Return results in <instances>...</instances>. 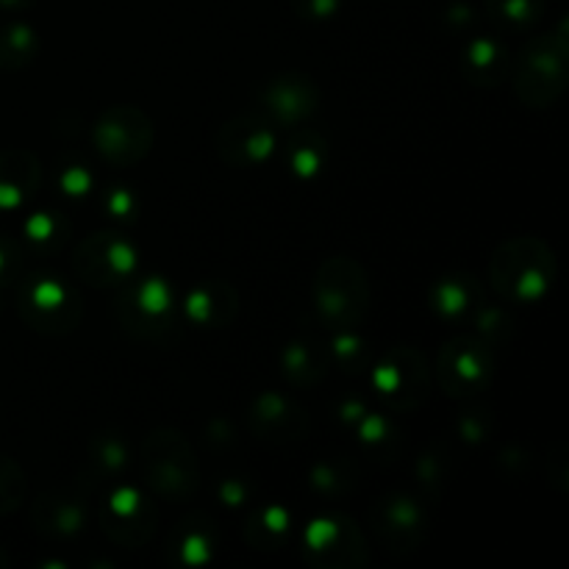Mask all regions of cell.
I'll use <instances>...</instances> for the list:
<instances>
[{
    "label": "cell",
    "instance_id": "obj_3",
    "mask_svg": "<svg viewBox=\"0 0 569 569\" xmlns=\"http://www.w3.org/2000/svg\"><path fill=\"white\" fill-rule=\"evenodd\" d=\"M144 476L150 489L167 500H187L198 489L200 470L192 445L178 431L161 428L144 439L142 450Z\"/></svg>",
    "mask_w": 569,
    "mask_h": 569
},
{
    "label": "cell",
    "instance_id": "obj_9",
    "mask_svg": "<svg viewBox=\"0 0 569 569\" xmlns=\"http://www.w3.org/2000/svg\"><path fill=\"white\" fill-rule=\"evenodd\" d=\"M137 267V253L117 233H94L78 248L76 270L92 287H114Z\"/></svg>",
    "mask_w": 569,
    "mask_h": 569
},
{
    "label": "cell",
    "instance_id": "obj_27",
    "mask_svg": "<svg viewBox=\"0 0 569 569\" xmlns=\"http://www.w3.org/2000/svg\"><path fill=\"white\" fill-rule=\"evenodd\" d=\"M31 3V0H0V6H3V9H22V6H28Z\"/></svg>",
    "mask_w": 569,
    "mask_h": 569
},
{
    "label": "cell",
    "instance_id": "obj_16",
    "mask_svg": "<svg viewBox=\"0 0 569 569\" xmlns=\"http://www.w3.org/2000/svg\"><path fill=\"white\" fill-rule=\"evenodd\" d=\"M465 72L476 83H495L506 72V48L495 39H476L465 53Z\"/></svg>",
    "mask_w": 569,
    "mask_h": 569
},
{
    "label": "cell",
    "instance_id": "obj_20",
    "mask_svg": "<svg viewBox=\"0 0 569 569\" xmlns=\"http://www.w3.org/2000/svg\"><path fill=\"white\" fill-rule=\"evenodd\" d=\"M431 300H433V309H437L439 315L453 320V317L465 315L470 306H476V287H472L465 276L442 278V281L433 287Z\"/></svg>",
    "mask_w": 569,
    "mask_h": 569
},
{
    "label": "cell",
    "instance_id": "obj_6",
    "mask_svg": "<svg viewBox=\"0 0 569 569\" xmlns=\"http://www.w3.org/2000/svg\"><path fill=\"white\" fill-rule=\"evenodd\" d=\"M495 372L492 353L481 339L456 337L439 350L437 378L448 395H476L489 383Z\"/></svg>",
    "mask_w": 569,
    "mask_h": 569
},
{
    "label": "cell",
    "instance_id": "obj_5",
    "mask_svg": "<svg viewBox=\"0 0 569 569\" xmlns=\"http://www.w3.org/2000/svg\"><path fill=\"white\" fill-rule=\"evenodd\" d=\"M94 148L109 164H139L153 148V120L137 106H111L94 126Z\"/></svg>",
    "mask_w": 569,
    "mask_h": 569
},
{
    "label": "cell",
    "instance_id": "obj_12",
    "mask_svg": "<svg viewBox=\"0 0 569 569\" xmlns=\"http://www.w3.org/2000/svg\"><path fill=\"white\" fill-rule=\"evenodd\" d=\"M39 189V161L28 150L0 153V209H14Z\"/></svg>",
    "mask_w": 569,
    "mask_h": 569
},
{
    "label": "cell",
    "instance_id": "obj_18",
    "mask_svg": "<svg viewBox=\"0 0 569 569\" xmlns=\"http://www.w3.org/2000/svg\"><path fill=\"white\" fill-rule=\"evenodd\" d=\"M37 33L28 26L0 28V67L6 70H22L37 59Z\"/></svg>",
    "mask_w": 569,
    "mask_h": 569
},
{
    "label": "cell",
    "instance_id": "obj_7",
    "mask_svg": "<svg viewBox=\"0 0 569 569\" xmlns=\"http://www.w3.org/2000/svg\"><path fill=\"white\" fill-rule=\"evenodd\" d=\"M20 315L37 331L61 333L76 326L81 306L53 278H31L20 292Z\"/></svg>",
    "mask_w": 569,
    "mask_h": 569
},
{
    "label": "cell",
    "instance_id": "obj_15",
    "mask_svg": "<svg viewBox=\"0 0 569 569\" xmlns=\"http://www.w3.org/2000/svg\"><path fill=\"white\" fill-rule=\"evenodd\" d=\"M253 422L261 431L270 433V437H295L300 426H303V417H300V411L289 400L270 392L256 400Z\"/></svg>",
    "mask_w": 569,
    "mask_h": 569
},
{
    "label": "cell",
    "instance_id": "obj_26",
    "mask_svg": "<svg viewBox=\"0 0 569 569\" xmlns=\"http://www.w3.org/2000/svg\"><path fill=\"white\" fill-rule=\"evenodd\" d=\"M342 6V0H295V9L311 20H326Z\"/></svg>",
    "mask_w": 569,
    "mask_h": 569
},
{
    "label": "cell",
    "instance_id": "obj_4",
    "mask_svg": "<svg viewBox=\"0 0 569 569\" xmlns=\"http://www.w3.org/2000/svg\"><path fill=\"white\" fill-rule=\"evenodd\" d=\"M567 56L565 26L550 37L533 39L522 50L520 70L515 78L517 98L528 106H537V109L556 103L567 87Z\"/></svg>",
    "mask_w": 569,
    "mask_h": 569
},
{
    "label": "cell",
    "instance_id": "obj_8",
    "mask_svg": "<svg viewBox=\"0 0 569 569\" xmlns=\"http://www.w3.org/2000/svg\"><path fill=\"white\" fill-rule=\"evenodd\" d=\"M276 144V128L264 114H239L217 133V153L231 167L261 164Z\"/></svg>",
    "mask_w": 569,
    "mask_h": 569
},
{
    "label": "cell",
    "instance_id": "obj_13",
    "mask_svg": "<svg viewBox=\"0 0 569 569\" xmlns=\"http://www.w3.org/2000/svg\"><path fill=\"white\" fill-rule=\"evenodd\" d=\"M237 292L226 281H209L187 298V315L206 328H222L237 315Z\"/></svg>",
    "mask_w": 569,
    "mask_h": 569
},
{
    "label": "cell",
    "instance_id": "obj_19",
    "mask_svg": "<svg viewBox=\"0 0 569 569\" xmlns=\"http://www.w3.org/2000/svg\"><path fill=\"white\" fill-rule=\"evenodd\" d=\"M283 372L295 383H315L326 372V359L311 342H295L283 350Z\"/></svg>",
    "mask_w": 569,
    "mask_h": 569
},
{
    "label": "cell",
    "instance_id": "obj_10",
    "mask_svg": "<svg viewBox=\"0 0 569 569\" xmlns=\"http://www.w3.org/2000/svg\"><path fill=\"white\" fill-rule=\"evenodd\" d=\"M320 100V89L309 76H289L272 78L264 89H261V109L270 122H283V126H298L311 111L317 109Z\"/></svg>",
    "mask_w": 569,
    "mask_h": 569
},
{
    "label": "cell",
    "instance_id": "obj_24",
    "mask_svg": "<svg viewBox=\"0 0 569 569\" xmlns=\"http://www.w3.org/2000/svg\"><path fill=\"white\" fill-rule=\"evenodd\" d=\"M126 448H122V442H117V439L111 437H100L98 439V448L92 450V461L94 465H100L103 470H120L122 465H126Z\"/></svg>",
    "mask_w": 569,
    "mask_h": 569
},
{
    "label": "cell",
    "instance_id": "obj_22",
    "mask_svg": "<svg viewBox=\"0 0 569 569\" xmlns=\"http://www.w3.org/2000/svg\"><path fill=\"white\" fill-rule=\"evenodd\" d=\"M489 14L509 28H528L539 22L545 0H487Z\"/></svg>",
    "mask_w": 569,
    "mask_h": 569
},
{
    "label": "cell",
    "instance_id": "obj_2",
    "mask_svg": "<svg viewBox=\"0 0 569 569\" xmlns=\"http://www.w3.org/2000/svg\"><path fill=\"white\" fill-rule=\"evenodd\" d=\"M315 303L331 328L339 331L356 328L370 309V283L365 270L345 256L322 261L315 278Z\"/></svg>",
    "mask_w": 569,
    "mask_h": 569
},
{
    "label": "cell",
    "instance_id": "obj_17",
    "mask_svg": "<svg viewBox=\"0 0 569 569\" xmlns=\"http://www.w3.org/2000/svg\"><path fill=\"white\" fill-rule=\"evenodd\" d=\"M42 531L50 533H76L83 526V506L78 500H67L61 495L42 498L39 515H33Z\"/></svg>",
    "mask_w": 569,
    "mask_h": 569
},
{
    "label": "cell",
    "instance_id": "obj_25",
    "mask_svg": "<svg viewBox=\"0 0 569 569\" xmlns=\"http://www.w3.org/2000/svg\"><path fill=\"white\" fill-rule=\"evenodd\" d=\"M178 550H181L187 565H203V561L211 556V539L203 537V533L194 528V531H189L187 537H183V542L178 545Z\"/></svg>",
    "mask_w": 569,
    "mask_h": 569
},
{
    "label": "cell",
    "instance_id": "obj_14",
    "mask_svg": "<svg viewBox=\"0 0 569 569\" xmlns=\"http://www.w3.org/2000/svg\"><path fill=\"white\" fill-rule=\"evenodd\" d=\"M122 306H126L128 326L153 328L159 326V320L170 315L172 295L161 278H148V281H142L137 289L126 295Z\"/></svg>",
    "mask_w": 569,
    "mask_h": 569
},
{
    "label": "cell",
    "instance_id": "obj_11",
    "mask_svg": "<svg viewBox=\"0 0 569 569\" xmlns=\"http://www.w3.org/2000/svg\"><path fill=\"white\" fill-rule=\"evenodd\" d=\"M426 522L420 506L409 498H387L376 509V533L389 548H415L420 542Z\"/></svg>",
    "mask_w": 569,
    "mask_h": 569
},
{
    "label": "cell",
    "instance_id": "obj_21",
    "mask_svg": "<svg viewBox=\"0 0 569 569\" xmlns=\"http://www.w3.org/2000/svg\"><path fill=\"white\" fill-rule=\"evenodd\" d=\"M289 148V164L300 178H311L320 172L322 161H326V142L317 133L303 131L287 144Z\"/></svg>",
    "mask_w": 569,
    "mask_h": 569
},
{
    "label": "cell",
    "instance_id": "obj_1",
    "mask_svg": "<svg viewBox=\"0 0 569 569\" xmlns=\"http://www.w3.org/2000/svg\"><path fill=\"white\" fill-rule=\"evenodd\" d=\"M489 278L500 298L511 303H537L556 281V256L537 237L509 239L495 250Z\"/></svg>",
    "mask_w": 569,
    "mask_h": 569
},
{
    "label": "cell",
    "instance_id": "obj_23",
    "mask_svg": "<svg viewBox=\"0 0 569 569\" xmlns=\"http://www.w3.org/2000/svg\"><path fill=\"white\" fill-rule=\"evenodd\" d=\"M26 498V478L20 467L9 459H0V515H9Z\"/></svg>",
    "mask_w": 569,
    "mask_h": 569
}]
</instances>
